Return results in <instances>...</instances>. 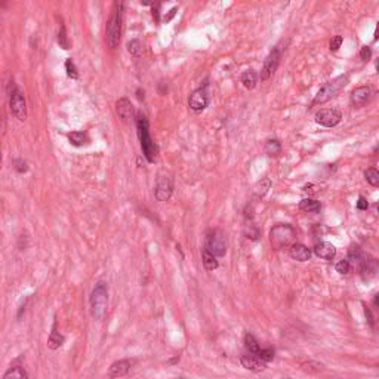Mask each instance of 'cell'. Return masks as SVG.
<instances>
[{
	"label": "cell",
	"instance_id": "e575fe53",
	"mask_svg": "<svg viewBox=\"0 0 379 379\" xmlns=\"http://www.w3.org/2000/svg\"><path fill=\"white\" fill-rule=\"evenodd\" d=\"M342 42H344L342 36H335V38L330 40V50H332V52H336V50L341 48Z\"/></svg>",
	"mask_w": 379,
	"mask_h": 379
},
{
	"label": "cell",
	"instance_id": "60d3db41",
	"mask_svg": "<svg viewBox=\"0 0 379 379\" xmlns=\"http://www.w3.org/2000/svg\"><path fill=\"white\" fill-rule=\"evenodd\" d=\"M317 187L316 186H312V184H306L305 187H304V191L305 192H308V194H316L317 192Z\"/></svg>",
	"mask_w": 379,
	"mask_h": 379
},
{
	"label": "cell",
	"instance_id": "f546056e",
	"mask_svg": "<svg viewBox=\"0 0 379 379\" xmlns=\"http://www.w3.org/2000/svg\"><path fill=\"white\" fill-rule=\"evenodd\" d=\"M64 67H66V73H67V76L70 77V78H73V80L78 78V72H77L76 64L73 62V60H72V58H67V60H66Z\"/></svg>",
	"mask_w": 379,
	"mask_h": 379
},
{
	"label": "cell",
	"instance_id": "7c38bea8",
	"mask_svg": "<svg viewBox=\"0 0 379 379\" xmlns=\"http://www.w3.org/2000/svg\"><path fill=\"white\" fill-rule=\"evenodd\" d=\"M370 96H372V89L369 86H360V88H356L351 92L350 100H351V104L356 108H360V107L366 106L370 101Z\"/></svg>",
	"mask_w": 379,
	"mask_h": 379
},
{
	"label": "cell",
	"instance_id": "277c9868",
	"mask_svg": "<svg viewBox=\"0 0 379 379\" xmlns=\"http://www.w3.org/2000/svg\"><path fill=\"white\" fill-rule=\"evenodd\" d=\"M348 82H350V77L346 76V74L336 77V78H334L332 82H328V83L317 92V95L314 96L312 106L324 104V102H328L329 100H332L334 96H336L342 89H345V86L348 84Z\"/></svg>",
	"mask_w": 379,
	"mask_h": 379
},
{
	"label": "cell",
	"instance_id": "52a82bcc",
	"mask_svg": "<svg viewBox=\"0 0 379 379\" xmlns=\"http://www.w3.org/2000/svg\"><path fill=\"white\" fill-rule=\"evenodd\" d=\"M214 256H224L227 254V240L221 230H214L208 236L206 248Z\"/></svg>",
	"mask_w": 379,
	"mask_h": 379
},
{
	"label": "cell",
	"instance_id": "d590c367",
	"mask_svg": "<svg viewBox=\"0 0 379 379\" xmlns=\"http://www.w3.org/2000/svg\"><path fill=\"white\" fill-rule=\"evenodd\" d=\"M360 58H362L363 61H369V60L372 58V49H370L369 46H363V48L360 49Z\"/></svg>",
	"mask_w": 379,
	"mask_h": 379
},
{
	"label": "cell",
	"instance_id": "6da1fadb",
	"mask_svg": "<svg viewBox=\"0 0 379 379\" xmlns=\"http://www.w3.org/2000/svg\"><path fill=\"white\" fill-rule=\"evenodd\" d=\"M135 123H136L138 138H140V142H141L144 156H146V158H147L150 163H152L154 158H156V154H157V147H156V144L152 142V136H150L148 118L146 117V114L138 113L136 114V118H135Z\"/></svg>",
	"mask_w": 379,
	"mask_h": 379
},
{
	"label": "cell",
	"instance_id": "83f0119b",
	"mask_svg": "<svg viewBox=\"0 0 379 379\" xmlns=\"http://www.w3.org/2000/svg\"><path fill=\"white\" fill-rule=\"evenodd\" d=\"M270 187H271V181H270V178H266L264 181H261V182L255 187V197H256V198H262L266 194V191L270 190Z\"/></svg>",
	"mask_w": 379,
	"mask_h": 379
},
{
	"label": "cell",
	"instance_id": "d6a6232c",
	"mask_svg": "<svg viewBox=\"0 0 379 379\" xmlns=\"http://www.w3.org/2000/svg\"><path fill=\"white\" fill-rule=\"evenodd\" d=\"M256 356L264 362V363H268V362H271L272 358H274V351L271 350V348H266V350H260L258 352H256Z\"/></svg>",
	"mask_w": 379,
	"mask_h": 379
},
{
	"label": "cell",
	"instance_id": "836d02e7",
	"mask_svg": "<svg viewBox=\"0 0 379 379\" xmlns=\"http://www.w3.org/2000/svg\"><path fill=\"white\" fill-rule=\"evenodd\" d=\"M336 271H338L340 274H348V272L351 271L350 261H346V260H342V261H340V262L336 264Z\"/></svg>",
	"mask_w": 379,
	"mask_h": 379
},
{
	"label": "cell",
	"instance_id": "44dd1931",
	"mask_svg": "<svg viewBox=\"0 0 379 379\" xmlns=\"http://www.w3.org/2000/svg\"><path fill=\"white\" fill-rule=\"evenodd\" d=\"M3 379H28V375L21 366H14L6 370V374L3 375Z\"/></svg>",
	"mask_w": 379,
	"mask_h": 379
},
{
	"label": "cell",
	"instance_id": "5bb4252c",
	"mask_svg": "<svg viewBox=\"0 0 379 379\" xmlns=\"http://www.w3.org/2000/svg\"><path fill=\"white\" fill-rule=\"evenodd\" d=\"M240 362H242V364H243L244 369L252 370V372H261V370H264L266 368V363H264L256 354H250V352L242 356Z\"/></svg>",
	"mask_w": 379,
	"mask_h": 379
},
{
	"label": "cell",
	"instance_id": "8d00e7d4",
	"mask_svg": "<svg viewBox=\"0 0 379 379\" xmlns=\"http://www.w3.org/2000/svg\"><path fill=\"white\" fill-rule=\"evenodd\" d=\"M356 208H357L358 210H368L369 203H368V200H366L363 196H360V197H358V200H357V203H356Z\"/></svg>",
	"mask_w": 379,
	"mask_h": 379
},
{
	"label": "cell",
	"instance_id": "ac0fdd59",
	"mask_svg": "<svg viewBox=\"0 0 379 379\" xmlns=\"http://www.w3.org/2000/svg\"><path fill=\"white\" fill-rule=\"evenodd\" d=\"M67 138H68L70 144H72V146H74V147H83V146H88V144L90 142L89 135H88L86 132H83V130H74V132H70V134L67 135Z\"/></svg>",
	"mask_w": 379,
	"mask_h": 379
},
{
	"label": "cell",
	"instance_id": "f1b7e54d",
	"mask_svg": "<svg viewBox=\"0 0 379 379\" xmlns=\"http://www.w3.org/2000/svg\"><path fill=\"white\" fill-rule=\"evenodd\" d=\"M364 178L366 181L372 186V187H378L379 186V172L376 169L370 168L364 172Z\"/></svg>",
	"mask_w": 379,
	"mask_h": 379
},
{
	"label": "cell",
	"instance_id": "8992f818",
	"mask_svg": "<svg viewBox=\"0 0 379 379\" xmlns=\"http://www.w3.org/2000/svg\"><path fill=\"white\" fill-rule=\"evenodd\" d=\"M8 94H9V107H10V112H12V114L20 122H24L27 118V102H26V98H24L22 92L15 86L14 82H10Z\"/></svg>",
	"mask_w": 379,
	"mask_h": 379
},
{
	"label": "cell",
	"instance_id": "cb8c5ba5",
	"mask_svg": "<svg viewBox=\"0 0 379 379\" xmlns=\"http://www.w3.org/2000/svg\"><path fill=\"white\" fill-rule=\"evenodd\" d=\"M56 40H58V44H60V48H62V49L68 50V49L72 48V42H70V38H68V34H67V28H66V26H62V27L60 28Z\"/></svg>",
	"mask_w": 379,
	"mask_h": 379
},
{
	"label": "cell",
	"instance_id": "9a60e30c",
	"mask_svg": "<svg viewBox=\"0 0 379 379\" xmlns=\"http://www.w3.org/2000/svg\"><path fill=\"white\" fill-rule=\"evenodd\" d=\"M314 254L322 258V260H326V261H330L335 258L336 255V249L332 243L329 242H320L314 246Z\"/></svg>",
	"mask_w": 379,
	"mask_h": 379
},
{
	"label": "cell",
	"instance_id": "74e56055",
	"mask_svg": "<svg viewBox=\"0 0 379 379\" xmlns=\"http://www.w3.org/2000/svg\"><path fill=\"white\" fill-rule=\"evenodd\" d=\"M152 18L157 22L160 21V3H152Z\"/></svg>",
	"mask_w": 379,
	"mask_h": 379
},
{
	"label": "cell",
	"instance_id": "3957f363",
	"mask_svg": "<svg viewBox=\"0 0 379 379\" xmlns=\"http://www.w3.org/2000/svg\"><path fill=\"white\" fill-rule=\"evenodd\" d=\"M108 308V286L104 282H98L90 294V311L96 320L106 317Z\"/></svg>",
	"mask_w": 379,
	"mask_h": 379
},
{
	"label": "cell",
	"instance_id": "30bf717a",
	"mask_svg": "<svg viewBox=\"0 0 379 379\" xmlns=\"http://www.w3.org/2000/svg\"><path fill=\"white\" fill-rule=\"evenodd\" d=\"M209 104V95H208V90L204 88H200V89H196L188 98V107L198 113V112H203Z\"/></svg>",
	"mask_w": 379,
	"mask_h": 379
},
{
	"label": "cell",
	"instance_id": "ffe728a7",
	"mask_svg": "<svg viewBox=\"0 0 379 379\" xmlns=\"http://www.w3.org/2000/svg\"><path fill=\"white\" fill-rule=\"evenodd\" d=\"M202 258H203V266L208 271H215L220 266V262L216 261V256H214L208 249H203Z\"/></svg>",
	"mask_w": 379,
	"mask_h": 379
},
{
	"label": "cell",
	"instance_id": "4dcf8cb0",
	"mask_svg": "<svg viewBox=\"0 0 379 379\" xmlns=\"http://www.w3.org/2000/svg\"><path fill=\"white\" fill-rule=\"evenodd\" d=\"M346 261H360L362 262V250H360V248L358 246H351L350 248V250H348V260Z\"/></svg>",
	"mask_w": 379,
	"mask_h": 379
},
{
	"label": "cell",
	"instance_id": "484cf974",
	"mask_svg": "<svg viewBox=\"0 0 379 379\" xmlns=\"http://www.w3.org/2000/svg\"><path fill=\"white\" fill-rule=\"evenodd\" d=\"M266 152L268 156H278L282 152V146L277 140H270L266 144Z\"/></svg>",
	"mask_w": 379,
	"mask_h": 379
},
{
	"label": "cell",
	"instance_id": "d6986e66",
	"mask_svg": "<svg viewBox=\"0 0 379 379\" xmlns=\"http://www.w3.org/2000/svg\"><path fill=\"white\" fill-rule=\"evenodd\" d=\"M300 209L305 214H317V212H320L322 204H320V202L308 197V198H304L300 202Z\"/></svg>",
	"mask_w": 379,
	"mask_h": 379
},
{
	"label": "cell",
	"instance_id": "8fae6325",
	"mask_svg": "<svg viewBox=\"0 0 379 379\" xmlns=\"http://www.w3.org/2000/svg\"><path fill=\"white\" fill-rule=\"evenodd\" d=\"M156 198L158 202H168L174 191V181L169 176H160L156 184Z\"/></svg>",
	"mask_w": 379,
	"mask_h": 379
},
{
	"label": "cell",
	"instance_id": "ab89813d",
	"mask_svg": "<svg viewBox=\"0 0 379 379\" xmlns=\"http://www.w3.org/2000/svg\"><path fill=\"white\" fill-rule=\"evenodd\" d=\"M4 129H6V116L2 113V117H0V135L4 134Z\"/></svg>",
	"mask_w": 379,
	"mask_h": 379
},
{
	"label": "cell",
	"instance_id": "b9f144b4",
	"mask_svg": "<svg viewBox=\"0 0 379 379\" xmlns=\"http://www.w3.org/2000/svg\"><path fill=\"white\" fill-rule=\"evenodd\" d=\"M136 98H138L140 101H144V98H146V96H144V90L138 89V90H136Z\"/></svg>",
	"mask_w": 379,
	"mask_h": 379
},
{
	"label": "cell",
	"instance_id": "4316f807",
	"mask_svg": "<svg viewBox=\"0 0 379 379\" xmlns=\"http://www.w3.org/2000/svg\"><path fill=\"white\" fill-rule=\"evenodd\" d=\"M128 50L132 56H140L142 54V43L138 38H134L128 43Z\"/></svg>",
	"mask_w": 379,
	"mask_h": 379
},
{
	"label": "cell",
	"instance_id": "4fadbf2b",
	"mask_svg": "<svg viewBox=\"0 0 379 379\" xmlns=\"http://www.w3.org/2000/svg\"><path fill=\"white\" fill-rule=\"evenodd\" d=\"M116 112H117V116L122 118V122H124V123H129L135 118L134 106L128 98H120L116 102Z\"/></svg>",
	"mask_w": 379,
	"mask_h": 379
},
{
	"label": "cell",
	"instance_id": "ba28073f",
	"mask_svg": "<svg viewBox=\"0 0 379 379\" xmlns=\"http://www.w3.org/2000/svg\"><path fill=\"white\" fill-rule=\"evenodd\" d=\"M280 58H282V54H280V49H272L268 56L264 61V66H262V70H261V80H268L270 77H272V74L276 73L278 64H280Z\"/></svg>",
	"mask_w": 379,
	"mask_h": 379
},
{
	"label": "cell",
	"instance_id": "5b68a950",
	"mask_svg": "<svg viewBox=\"0 0 379 379\" xmlns=\"http://www.w3.org/2000/svg\"><path fill=\"white\" fill-rule=\"evenodd\" d=\"M295 236H296L295 228L288 226V224H278V226H276V227L271 230V232H270V242H271V246L276 250H282L283 248L290 246V243L294 242Z\"/></svg>",
	"mask_w": 379,
	"mask_h": 379
},
{
	"label": "cell",
	"instance_id": "e0dca14e",
	"mask_svg": "<svg viewBox=\"0 0 379 379\" xmlns=\"http://www.w3.org/2000/svg\"><path fill=\"white\" fill-rule=\"evenodd\" d=\"M134 363H135L134 360H118V362L113 363L112 368H110V370H108L110 378H120V376H124V375L130 370V368H132Z\"/></svg>",
	"mask_w": 379,
	"mask_h": 379
},
{
	"label": "cell",
	"instance_id": "7a4b0ae2",
	"mask_svg": "<svg viewBox=\"0 0 379 379\" xmlns=\"http://www.w3.org/2000/svg\"><path fill=\"white\" fill-rule=\"evenodd\" d=\"M123 6L124 3L117 2L114 4V10L107 22L106 27V38L107 43L112 49H116L120 43V38H122V22H123Z\"/></svg>",
	"mask_w": 379,
	"mask_h": 379
},
{
	"label": "cell",
	"instance_id": "f35d334b",
	"mask_svg": "<svg viewBox=\"0 0 379 379\" xmlns=\"http://www.w3.org/2000/svg\"><path fill=\"white\" fill-rule=\"evenodd\" d=\"M176 10H178V8H172L170 10H169V14L168 15H164L163 16V21H166V22H169L174 16H175V14H176Z\"/></svg>",
	"mask_w": 379,
	"mask_h": 379
},
{
	"label": "cell",
	"instance_id": "d4e9b609",
	"mask_svg": "<svg viewBox=\"0 0 379 379\" xmlns=\"http://www.w3.org/2000/svg\"><path fill=\"white\" fill-rule=\"evenodd\" d=\"M244 346H246V350H248L250 354H256V352L261 350L260 345H258V341H256L255 336L250 335V334H246V335H244Z\"/></svg>",
	"mask_w": 379,
	"mask_h": 379
},
{
	"label": "cell",
	"instance_id": "603a6c76",
	"mask_svg": "<svg viewBox=\"0 0 379 379\" xmlns=\"http://www.w3.org/2000/svg\"><path fill=\"white\" fill-rule=\"evenodd\" d=\"M64 344V336L55 329V326H54V330L50 332V336H49V340H48V346L50 348V350H56V348H60L61 345Z\"/></svg>",
	"mask_w": 379,
	"mask_h": 379
},
{
	"label": "cell",
	"instance_id": "1f68e13d",
	"mask_svg": "<svg viewBox=\"0 0 379 379\" xmlns=\"http://www.w3.org/2000/svg\"><path fill=\"white\" fill-rule=\"evenodd\" d=\"M14 168H15V170L18 174L22 175V174H26L28 170V163L26 160H22V158H15L14 160Z\"/></svg>",
	"mask_w": 379,
	"mask_h": 379
},
{
	"label": "cell",
	"instance_id": "2e32d148",
	"mask_svg": "<svg viewBox=\"0 0 379 379\" xmlns=\"http://www.w3.org/2000/svg\"><path fill=\"white\" fill-rule=\"evenodd\" d=\"M289 255L295 261L305 262L311 258V250L302 243H294V244L289 246Z\"/></svg>",
	"mask_w": 379,
	"mask_h": 379
},
{
	"label": "cell",
	"instance_id": "9c48e42d",
	"mask_svg": "<svg viewBox=\"0 0 379 379\" xmlns=\"http://www.w3.org/2000/svg\"><path fill=\"white\" fill-rule=\"evenodd\" d=\"M341 118L342 114L338 110H334V108H323V110H320L318 113L316 114L317 124L324 126V128H334V126L340 124Z\"/></svg>",
	"mask_w": 379,
	"mask_h": 379
},
{
	"label": "cell",
	"instance_id": "7402d4cb",
	"mask_svg": "<svg viewBox=\"0 0 379 379\" xmlns=\"http://www.w3.org/2000/svg\"><path fill=\"white\" fill-rule=\"evenodd\" d=\"M242 83H243V86L246 89H254L256 86V83H258V74L255 72H252V70L244 72L242 74Z\"/></svg>",
	"mask_w": 379,
	"mask_h": 379
},
{
	"label": "cell",
	"instance_id": "7bdbcfd3",
	"mask_svg": "<svg viewBox=\"0 0 379 379\" xmlns=\"http://www.w3.org/2000/svg\"><path fill=\"white\" fill-rule=\"evenodd\" d=\"M0 168H2V152H0Z\"/></svg>",
	"mask_w": 379,
	"mask_h": 379
}]
</instances>
